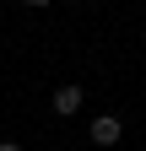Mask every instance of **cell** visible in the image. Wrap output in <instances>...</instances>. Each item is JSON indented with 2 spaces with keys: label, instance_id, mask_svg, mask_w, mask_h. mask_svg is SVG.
Returning <instances> with one entry per match:
<instances>
[{
  "label": "cell",
  "instance_id": "cell-2",
  "mask_svg": "<svg viewBox=\"0 0 146 151\" xmlns=\"http://www.w3.org/2000/svg\"><path fill=\"white\" fill-rule=\"evenodd\" d=\"M81 108V86L76 81H65V86H54V113H60V119H70V113Z\"/></svg>",
  "mask_w": 146,
  "mask_h": 151
},
{
  "label": "cell",
  "instance_id": "cell-1",
  "mask_svg": "<svg viewBox=\"0 0 146 151\" xmlns=\"http://www.w3.org/2000/svg\"><path fill=\"white\" fill-rule=\"evenodd\" d=\"M119 135H124V119H119V113H98V119H92V146L114 151V146H119Z\"/></svg>",
  "mask_w": 146,
  "mask_h": 151
},
{
  "label": "cell",
  "instance_id": "cell-4",
  "mask_svg": "<svg viewBox=\"0 0 146 151\" xmlns=\"http://www.w3.org/2000/svg\"><path fill=\"white\" fill-rule=\"evenodd\" d=\"M27 6H49V0H27Z\"/></svg>",
  "mask_w": 146,
  "mask_h": 151
},
{
  "label": "cell",
  "instance_id": "cell-5",
  "mask_svg": "<svg viewBox=\"0 0 146 151\" xmlns=\"http://www.w3.org/2000/svg\"><path fill=\"white\" fill-rule=\"evenodd\" d=\"M114 151H119V146H114Z\"/></svg>",
  "mask_w": 146,
  "mask_h": 151
},
{
  "label": "cell",
  "instance_id": "cell-3",
  "mask_svg": "<svg viewBox=\"0 0 146 151\" xmlns=\"http://www.w3.org/2000/svg\"><path fill=\"white\" fill-rule=\"evenodd\" d=\"M0 151H22V146H16V140H0Z\"/></svg>",
  "mask_w": 146,
  "mask_h": 151
}]
</instances>
